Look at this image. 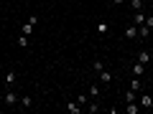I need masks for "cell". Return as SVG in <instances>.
Wrapping results in <instances>:
<instances>
[{
  "instance_id": "20",
  "label": "cell",
  "mask_w": 153,
  "mask_h": 114,
  "mask_svg": "<svg viewBox=\"0 0 153 114\" xmlns=\"http://www.w3.org/2000/svg\"><path fill=\"white\" fill-rule=\"evenodd\" d=\"M21 104H23V107H31L33 99H31V96H23V99H21Z\"/></svg>"
},
{
  "instance_id": "12",
  "label": "cell",
  "mask_w": 153,
  "mask_h": 114,
  "mask_svg": "<svg viewBox=\"0 0 153 114\" xmlns=\"http://www.w3.org/2000/svg\"><path fill=\"white\" fill-rule=\"evenodd\" d=\"M143 71H146V66H143V64H135V66H133V76H143Z\"/></svg>"
},
{
  "instance_id": "15",
  "label": "cell",
  "mask_w": 153,
  "mask_h": 114,
  "mask_svg": "<svg viewBox=\"0 0 153 114\" xmlns=\"http://www.w3.org/2000/svg\"><path fill=\"white\" fill-rule=\"evenodd\" d=\"M138 33H140V38H148V36H151V28H148V26H140V31H138Z\"/></svg>"
},
{
  "instance_id": "21",
  "label": "cell",
  "mask_w": 153,
  "mask_h": 114,
  "mask_svg": "<svg viewBox=\"0 0 153 114\" xmlns=\"http://www.w3.org/2000/svg\"><path fill=\"white\" fill-rule=\"evenodd\" d=\"M76 104H82V107H84V104H87V96H84V94H79V96H76Z\"/></svg>"
},
{
  "instance_id": "3",
  "label": "cell",
  "mask_w": 153,
  "mask_h": 114,
  "mask_svg": "<svg viewBox=\"0 0 153 114\" xmlns=\"http://www.w3.org/2000/svg\"><path fill=\"white\" fill-rule=\"evenodd\" d=\"M100 81H102V84H110V81H112V71L102 69V71H100Z\"/></svg>"
},
{
  "instance_id": "22",
  "label": "cell",
  "mask_w": 153,
  "mask_h": 114,
  "mask_svg": "<svg viewBox=\"0 0 153 114\" xmlns=\"http://www.w3.org/2000/svg\"><path fill=\"white\" fill-rule=\"evenodd\" d=\"M143 26H148V28H153V15H146V23Z\"/></svg>"
},
{
  "instance_id": "5",
  "label": "cell",
  "mask_w": 153,
  "mask_h": 114,
  "mask_svg": "<svg viewBox=\"0 0 153 114\" xmlns=\"http://www.w3.org/2000/svg\"><path fill=\"white\" fill-rule=\"evenodd\" d=\"M148 61H151V53H148V51H138V64H143V66H146Z\"/></svg>"
},
{
  "instance_id": "7",
  "label": "cell",
  "mask_w": 153,
  "mask_h": 114,
  "mask_svg": "<svg viewBox=\"0 0 153 114\" xmlns=\"http://www.w3.org/2000/svg\"><path fill=\"white\" fill-rule=\"evenodd\" d=\"M125 112L128 114H138V102H128L125 104Z\"/></svg>"
},
{
  "instance_id": "8",
  "label": "cell",
  "mask_w": 153,
  "mask_h": 114,
  "mask_svg": "<svg viewBox=\"0 0 153 114\" xmlns=\"http://www.w3.org/2000/svg\"><path fill=\"white\" fill-rule=\"evenodd\" d=\"M128 89H133V91H138V89H140V76H133V81L128 84Z\"/></svg>"
},
{
  "instance_id": "4",
  "label": "cell",
  "mask_w": 153,
  "mask_h": 114,
  "mask_svg": "<svg viewBox=\"0 0 153 114\" xmlns=\"http://www.w3.org/2000/svg\"><path fill=\"white\" fill-rule=\"evenodd\" d=\"M66 112H69V114H79V112H82V104L69 102V104H66Z\"/></svg>"
},
{
  "instance_id": "9",
  "label": "cell",
  "mask_w": 153,
  "mask_h": 114,
  "mask_svg": "<svg viewBox=\"0 0 153 114\" xmlns=\"http://www.w3.org/2000/svg\"><path fill=\"white\" fill-rule=\"evenodd\" d=\"M107 31H110V26H107V23H97V33H100V36H107Z\"/></svg>"
},
{
  "instance_id": "10",
  "label": "cell",
  "mask_w": 153,
  "mask_h": 114,
  "mask_svg": "<svg viewBox=\"0 0 153 114\" xmlns=\"http://www.w3.org/2000/svg\"><path fill=\"white\" fill-rule=\"evenodd\" d=\"M140 107H153V96L143 94V96H140Z\"/></svg>"
},
{
  "instance_id": "13",
  "label": "cell",
  "mask_w": 153,
  "mask_h": 114,
  "mask_svg": "<svg viewBox=\"0 0 153 114\" xmlns=\"http://www.w3.org/2000/svg\"><path fill=\"white\" fill-rule=\"evenodd\" d=\"M5 84L10 86V84H16V71H8V76H5Z\"/></svg>"
},
{
  "instance_id": "23",
  "label": "cell",
  "mask_w": 153,
  "mask_h": 114,
  "mask_svg": "<svg viewBox=\"0 0 153 114\" xmlns=\"http://www.w3.org/2000/svg\"><path fill=\"white\" fill-rule=\"evenodd\" d=\"M112 3H115V5H123V3H125V0H112Z\"/></svg>"
},
{
  "instance_id": "16",
  "label": "cell",
  "mask_w": 153,
  "mask_h": 114,
  "mask_svg": "<svg viewBox=\"0 0 153 114\" xmlns=\"http://www.w3.org/2000/svg\"><path fill=\"white\" fill-rule=\"evenodd\" d=\"M18 46H21V48H26V46H28V36H23V33H21V38H18Z\"/></svg>"
},
{
  "instance_id": "11",
  "label": "cell",
  "mask_w": 153,
  "mask_h": 114,
  "mask_svg": "<svg viewBox=\"0 0 153 114\" xmlns=\"http://www.w3.org/2000/svg\"><path fill=\"white\" fill-rule=\"evenodd\" d=\"M33 26H36V23H31V20H28L26 26H23V31H21V33H23V36H31V33H33Z\"/></svg>"
},
{
  "instance_id": "17",
  "label": "cell",
  "mask_w": 153,
  "mask_h": 114,
  "mask_svg": "<svg viewBox=\"0 0 153 114\" xmlns=\"http://www.w3.org/2000/svg\"><path fill=\"white\" fill-rule=\"evenodd\" d=\"M135 94H138V91H133V89H128V94H125V102H135Z\"/></svg>"
},
{
  "instance_id": "6",
  "label": "cell",
  "mask_w": 153,
  "mask_h": 114,
  "mask_svg": "<svg viewBox=\"0 0 153 114\" xmlns=\"http://www.w3.org/2000/svg\"><path fill=\"white\" fill-rule=\"evenodd\" d=\"M133 23H135V26H143V23H146V13H143V10H135V18H133Z\"/></svg>"
},
{
  "instance_id": "19",
  "label": "cell",
  "mask_w": 153,
  "mask_h": 114,
  "mask_svg": "<svg viewBox=\"0 0 153 114\" xmlns=\"http://www.w3.org/2000/svg\"><path fill=\"white\" fill-rule=\"evenodd\" d=\"M89 96H100V86L94 84V86H89Z\"/></svg>"
},
{
  "instance_id": "18",
  "label": "cell",
  "mask_w": 153,
  "mask_h": 114,
  "mask_svg": "<svg viewBox=\"0 0 153 114\" xmlns=\"http://www.w3.org/2000/svg\"><path fill=\"white\" fill-rule=\"evenodd\" d=\"M92 69H94V71H97V74H100V71H102V69H105V64H102V61H100V58H97V61H94V64H92Z\"/></svg>"
},
{
  "instance_id": "1",
  "label": "cell",
  "mask_w": 153,
  "mask_h": 114,
  "mask_svg": "<svg viewBox=\"0 0 153 114\" xmlns=\"http://www.w3.org/2000/svg\"><path fill=\"white\" fill-rule=\"evenodd\" d=\"M5 104H8V107H16V104H21V99H18L16 94L8 89V91H5Z\"/></svg>"
},
{
  "instance_id": "14",
  "label": "cell",
  "mask_w": 153,
  "mask_h": 114,
  "mask_svg": "<svg viewBox=\"0 0 153 114\" xmlns=\"http://www.w3.org/2000/svg\"><path fill=\"white\" fill-rule=\"evenodd\" d=\"M130 8L133 10H143V0H130Z\"/></svg>"
},
{
  "instance_id": "2",
  "label": "cell",
  "mask_w": 153,
  "mask_h": 114,
  "mask_svg": "<svg viewBox=\"0 0 153 114\" xmlns=\"http://www.w3.org/2000/svg\"><path fill=\"white\" fill-rule=\"evenodd\" d=\"M125 38H128V41L138 38V28H135V23H133V26H125Z\"/></svg>"
}]
</instances>
